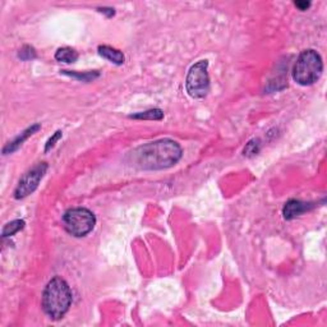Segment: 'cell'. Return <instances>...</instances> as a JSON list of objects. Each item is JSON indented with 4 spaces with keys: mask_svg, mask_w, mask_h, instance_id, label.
Returning <instances> with one entry per match:
<instances>
[{
    "mask_svg": "<svg viewBox=\"0 0 327 327\" xmlns=\"http://www.w3.org/2000/svg\"><path fill=\"white\" fill-rule=\"evenodd\" d=\"M323 70L322 58L313 49H307L299 54L294 68L293 78L298 85L311 86L319 80Z\"/></svg>",
    "mask_w": 327,
    "mask_h": 327,
    "instance_id": "3",
    "label": "cell"
},
{
    "mask_svg": "<svg viewBox=\"0 0 327 327\" xmlns=\"http://www.w3.org/2000/svg\"><path fill=\"white\" fill-rule=\"evenodd\" d=\"M64 228L73 237H86L95 228L96 217L92 211L85 207L69 208L63 215Z\"/></svg>",
    "mask_w": 327,
    "mask_h": 327,
    "instance_id": "4",
    "label": "cell"
},
{
    "mask_svg": "<svg viewBox=\"0 0 327 327\" xmlns=\"http://www.w3.org/2000/svg\"><path fill=\"white\" fill-rule=\"evenodd\" d=\"M23 228H24L23 220H14V221H12V223H8L6 226H4L2 235H3L4 238L12 237V235H14L16 233H18L19 230H22Z\"/></svg>",
    "mask_w": 327,
    "mask_h": 327,
    "instance_id": "12",
    "label": "cell"
},
{
    "mask_svg": "<svg viewBox=\"0 0 327 327\" xmlns=\"http://www.w3.org/2000/svg\"><path fill=\"white\" fill-rule=\"evenodd\" d=\"M261 149V141L258 138H255L252 139V141H249L247 143V146L244 147V156H255V155L258 154V151H260Z\"/></svg>",
    "mask_w": 327,
    "mask_h": 327,
    "instance_id": "13",
    "label": "cell"
},
{
    "mask_svg": "<svg viewBox=\"0 0 327 327\" xmlns=\"http://www.w3.org/2000/svg\"><path fill=\"white\" fill-rule=\"evenodd\" d=\"M208 61L200 60L192 65L187 75V92L193 99H203L210 91V77H208Z\"/></svg>",
    "mask_w": 327,
    "mask_h": 327,
    "instance_id": "5",
    "label": "cell"
},
{
    "mask_svg": "<svg viewBox=\"0 0 327 327\" xmlns=\"http://www.w3.org/2000/svg\"><path fill=\"white\" fill-rule=\"evenodd\" d=\"M97 50H99V54L102 56V58L107 59V60L117 64V65H120V64L124 63L125 60L124 54H123L120 50H118V49H114L112 48V46H107V45H101L99 46Z\"/></svg>",
    "mask_w": 327,
    "mask_h": 327,
    "instance_id": "9",
    "label": "cell"
},
{
    "mask_svg": "<svg viewBox=\"0 0 327 327\" xmlns=\"http://www.w3.org/2000/svg\"><path fill=\"white\" fill-rule=\"evenodd\" d=\"M64 75L67 76H70V77H75V78H78V80L81 81H85V82H88V81L93 80V78L99 77V73L97 72H86V73H75V72H68V70H63Z\"/></svg>",
    "mask_w": 327,
    "mask_h": 327,
    "instance_id": "14",
    "label": "cell"
},
{
    "mask_svg": "<svg viewBox=\"0 0 327 327\" xmlns=\"http://www.w3.org/2000/svg\"><path fill=\"white\" fill-rule=\"evenodd\" d=\"M46 170H48V164L46 162H39L38 165L33 166L29 171H27L21 178L16 191H14V197L17 200H22V198L33 193L39 187V184H40L41 179L45 175Z\"/></svg>",
    "mask_w": 327,
    "mask_h": 327,
    "instance_id": "6",
    "label": "cell"
},
{
    "mask_svg": "<svg viewBox=\"0 0 327 327\" xmlns=\"http://www.w3.org/2000/svg\"><path fill=\"white\" fill-rule=\"evenodd\" d=\"M99 12H101V13H106L107 17L114 16V13H115L114 9H112V8H100Z\"/></svg>",
    "mask_w": 327,
    "mask_h": 327,
    "instance_id": "18",
    "label": "cell"
},
{
    "mask_svg": "<svg viewBox=\"0 0 327 327\" xmlns=\"http://www.w3.org/2000/svg\"><path fill=\"white\" fill-rule=\"evenodd\" d=\"M296 7L301 11H307L311 7V3L309 2H296Z\"/></svg>",
    "mask_w": 327,
    "mask_h": 327,
    "instance_id": "17",
    "label": "cell"
},
{
    "mask_svg": "<svg viewBox=\"0 0 327 327\" xmlns=\"http://www.w3.org/2000/svg\"><path fill=\"white\" fill-rule=\"evenodd\" d=\"M183 150L173 139H160L142 144L130 152L128 161L141 170H164L181 159Z\"/></svg>",
    "mask_w": 327,
    "mask_h": 327,
    "instance_id": "1",
    "label": "cell"
},
{
    "mask_svg": "<svg viewBox=\"0 0 327 327\" xmlns=\"http://www.w3.org/2000/svg\"><path fill=\"white\" fill-rule=\"evenodd\" d=\"M60 138H61V132H60V130H58V132H55V134H54V136L51 137L50 139H49L48 143H46V146H45V152H48L49 150L53 149V147L55 146L56 142H58L59 139H60Z\"/></svg>",
    "mask_w": 327,
    "mask_h": 327,
    "instance_id": "16",
    "label": "cell"
},
{
    "mask_svg": "<svg viewBox=\"0 0 327 327\" xmlns=\"http://www.w3.org/2000/svg\"><path fill=\"white\" fill-rule=\"evenodd\" d=\"M18 56L22 59V60H31V59L36 58V51H35V49L32 48V46L26 45V46H23L21 50H19Z\"/></svg>",
    "mask_w": 327,
    "mask_h": 327,
    "instance_id": "15",
    "label": "cell"
},
{
    "mask_svg": "<svg viewBox=\"0 0 327 327\" xmlns=\"http://www.w3.org/2000/svg\"><path fill=\"white\" fill-rule=\"evenodd\" d=\"M70 304H72V290L69 285L61 277H53L43 293L41 306L44 312L51 319H60L69 311Z\"/></svg>",
    "mask_w": 327,
    "mask_h": 327,
    "instance_id": "2",
    "label": "cell"
},
{
    "mask_svg": "<svg viewBox=\"0 0 327 327\" xmlns=\"http://www.w3.org/2000/svg\"><path fill=\"white\" fill-rule=\"evenodd\" d=\"M40 128H41L40 124H33V125H31L29 128H27V129L24 130V132H22V133L19 134L18 137H16V138H14L13 141L9 142V143L7 144L6 147H4L3 154L8 155V154H12V152L16 151V150H18L19 147H21L22 144H23V142L26 141V139L28 138V137H31L32 134L36 133V132H38V130L40 129Z\"/></svg>",
    "mask_w": 327,
    "mask_h": 327,
    "instance_id": "8",
    "label": "cell"
},
{
    "mask_svg": "<svg viewBox=\"0 0 327 327\" xmlns=\"http://www.w3.org/2000/svg\"><path fill=\"white\" fill-rule=\"evenodd\" d=\"M313 207V203L302 202L299 200H290L285 203L284 208H282V215H284V219H286V220H293V219L298 217L302 213H304L306 211L311 210Z\"/></svg>",
    "mask_w": 327,
    "mask_h": 327,
    "instance_id": "7",
    "label": "cell"
},
{
    "mask_svg": "<svg viewBox=\"0 0 327 327\" xmlns=\"http://www.w3.org/2000/svg\"><path fill=\"white\" fill-rule=\"evenodd\" d=\"M132 119H143V120H161L164 118V113L160 109H151L146 112L137 113V114L129 115Z\"/></svg>",
    "mask_w": 327,
    "mask_h": 327,
    "instance_id": "11",
    "label": "cell"
},
{
    "mask_svg": "<svg viewBox=\"0 0 327 327\" xmlns=\"http://www.w3.org/2000/svg\"><path fill=\"white\" fill-rule=\"evenodd\" d=\"M55 59L63 63H75L78 59V53L72 48H60L55 53Z\"/></svg>",
    "mask_w": 327,
    "mask_h": 327,
    "instance_id": "10",
    "label": "cell"
}]
</instances>
